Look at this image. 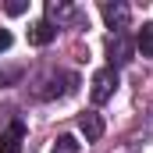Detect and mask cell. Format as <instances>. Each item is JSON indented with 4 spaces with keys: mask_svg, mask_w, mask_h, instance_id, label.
Returning a JSON list of instances; mask_svg holds the SVG:
<instances>
[{
    "mask_svg": "<svg viewBox=\"0 0 153 153\" xmlns=\"http://www.w3.org/2000/svg\"><path fill=\"white\" fill-rule=\"evenodd\" d=\"M50 153H78L75 135H57V143H53V150H50Z\"/></svg>",
    "mask_w": 153,
    "mask_h": 153,
    "instance_id": "cell-10",
    "label": "cell"
},
{
    "mask_svg": "<svg viewBox=\"0 0 153 153\" xmlns=\"http://www.w3.org/2000/svg\"><path fill=\"white\" fill-rule=\"evenodd\" d=\"M71 18H75V7H71V4H64V0H50V4H46V22H50L53 29L68 25Z\"/></svg>",
    "mask_w": 153,
    "mask_h": 153,
    "instance_id": "cell-5",
    "label": "cell"
},
{
    "mask_svg": "<svg viewBox=\"0 0 153 153\" xmlns=\"http://www.w3.org/2000/svg\"><path fill=\"white\" fill-rule=\"evenodd\" d=\"M22 139H25V125L11 121V128L0 135V153H22Z\"/></svg>",
    "mask_w": 153,
    "mask_h": 153,
    "instance_id": "cell-7",
    "label": "cell"
},
{
    "mask_svg": "<svg viewBox=\"0 0 153 153\" xmlns=\"http://www.w3.org/2000/svg\"><path fill=\"white\" fill-rule=\"evenodd\" d=\"M135 50H139L143 57H153V22H146V25L139 29V36H135Z\"/></svg>",
    "mask_w": 153,
    "mask_h": 153,
    "instance_id": "cell-9",
    "label": "cell"
},
{
    "mask_svg": "<svg viewBox=\"0 0 153 153\" xmlns=\"http://www.w3.org/2000/svg\"><path fill=\"white\" fill-rule=\"evenodd\" d=\"M25 7H29L25 0H11V4H4V11H7V14H25Z\"/></svg>",
    "mask_w": 153,
    "mask_h": 153,
    "instance_id": "cell-11",
    "label": "cell"
},
{
    "mask_svg": "<svg viewBox=\"0 0 153 153\" xmlns=\"http://www.w3.org/2000/svg\"><path fill=\"white\" fill-rule=\"evenodd\" d=\"M78 85V75L71 71H46L36 82V96L39 100H57V96H71Z\"/></svg>",
    "mask_w": 153,
    "mask_h": 153,
    "instance_id": "cell-1",
    "label": "cell"
},
{
    "mask_svg": "<svg viewBox=\"0 0 153 153\" xmlns=\"http://www.w3.org/2000/svg\"><path fill=\"white\" fill-rule=\"evenodd\" d=\"M78 128H82L85 143H96V139H103V117L96 114V111H85V114L78 117Z\"/></svg>",
    "mask_w": 153,
    "mask_h": 153,
    "instance_id": "cell-6",
    "label": "cell"
},
{
    "mask_svg": "<svg viewBox=\"0 0 153 153\" xmlns=\"http://www.w3.org/2000/svg\"><path fill=\"white\" fill-rule=\"evenodd\" d=\"M100 14H103L111 36H121V32L128 29V22H132V11H128V4H121V0H107V4L100 7Z\"/></svg>",
    "mask_w": 153,
    "mask_h": 153,
    "instance_id": "cell-2",
    "label": "cell"
},
{
    "mask_svg": "<svg viewBox=\"0 0 153 153\" xmlns=\"http://www.w3.org/2000/svg\"><path fill=\"white\" fill-rule=\"evenodd\" d=\"M53 39H57V29H53L46 18L29 29V43H32V46H46V43H53Z\"/></svg>",
    "mask_w": 153,
    "mask_h": 153,
    "instance_id": "cell-8",
    "label": "cell"
},
{
    "mask_svg": "<svg viewBox=\"0 0 153 153\" xmlns=\"http://www.w3.org/2000/svg\"><path fill=\"white\" fill-rule=\"evenodd\" d=\"M132 53H135V43L128 39V32L107 39V57H111V68H114V71L121 68V64H128V61H132Z\"/></svg>",
    "mask_w": 153,
    "mask_h": 153,
    "instance_id": "cell-4",
    "label": "cell"
},
{
    "mask_svg": "<svg viewBox=\"0 0 153 153\" xmlns=\"http://www.w3.org/2000/svg\"><path fill=\"white\" fill-rule=\"evenodd\" d=\"M117 89V71L107 64V68H100L96 75H93V89H89V96H93V103H107L111 96H114Z\"/></svg>",
    "mask_w": 153,
    "mask_h": 153,
    "instance_id": "cell-3",
    "label": "cell"
},
{
    "mask_svg": "<svg viewBox=\"0 0 153 153\" xmlns=\"http://www.w3.org/2000/svg\"><path fill=\"white\" fill-rule=\"evenodd\" d=\"M11 78H18V71H0V85H4V82H11Z\"/></svg>",
    "mask_w": 153,
    "mask_h": 153,
    "instance_id": "cell-13",
    "label": "cell"
},
{
    "mask_svg": "<svg viewBox=\"0 0 153 153\" xmlns=\"http://www.w3.org/2000/svg\"><path fill=\"white\" fill-rule=\"evenodd\" d=\"M7 46H11V32H7V29H0V53H4Z\"/></svg>",
    "mask_w": 153,
    "mask_h": 153,
    "instance_id": "cell-12",
    "label": "cell"
}]
</instances>
